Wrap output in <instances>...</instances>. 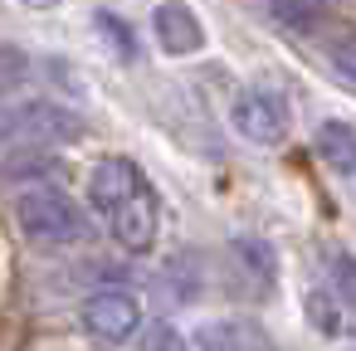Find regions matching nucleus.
<instances>
[{
    "label": "nucleus",
    "instance_id": "nucleus-10",
    "mask_svg": "<svg viewBox=\"0 0 356 351\" xmlns=\"http://www.w3.org/2000/svg\"><path fill=\"white\" fill-rule=\"evenodd\" d=\"M268 15L293 35H312L327 15V0H268Z\"/></svg>",
    "mask_w": 356,
    "mask_h": 351
},
{
    "label": "nucleus",
    "instance_id": "nucleus-17",
    "mask_svg": "<svg viewBox=\"0 0 356 351\" xmlns=\"http://www.w3.org/2000/svg\"><path fill=\"white\" fill-rule=\"evenodd\" d=\"M20 6H25V10H59L64 0H20Z\"/></svg>",
    "mask_w": 356,
    "mask_h": 351
},
{
    "label": "nucleus",
    "instance_id": "nucleus-9",
    "mask_svg": "<svg viewBox=\"0 0 356 351\" xmlns=\"http://www.w3.org/2000/svg\"><path fill=\"white\" fill-rule=\"evenodd\" d=\"M191 346L195 351H254V336L239 327V322H200L191 332Z\"/></svg>",
    "mask_w": 356,
    "mask_h": 351
},
{
    "label": "nucleus",
    "instance_id": "nucleus-13",
    "mask_svg": "<svg viewBox=\"0 0 356 351\" xmlns=\"http://www.w3.org/2000/svg\"><path fill=\"white\" fill-rule=\"evenodd\" d=\"M307 322H312L317 332H327V336L341 332V312H337V307L327 302V293H317V288L307 293Z\"/></svg>",
    "mask_w": 356,
    "mask_h": 351
},
{
    "label": "nucleus",
    "instance_id": "nucleus-11",
    "mask_svg": "<svg viewBox=\"0 0 356 351\" xmlns=\"http://www.w3.org/2000/svg\"><path fill=\"white\" fill-rule=\"evenodd\" d=\"M93 25H98V40L113 49V59H118V64H137V35H132V25H127L122 15L98 10V15H93Z\"/></svg>",
    "mask_w": 356,
    "mask_h": 351
},
{
    "label": "nucleus",
    "instance_id": "nucleus-3",
    "mask_svg": "<svg viewBox=\"0 0 356 351\" xmlns=\"http://www.w3.org/2000/svg\"><path fill=\"white\" fill-rule=\"evenodd\" d=\"M229 127L254 147H278L288 137V127H293V108L273 88H244L229 103Z\"/></svg>",
    "mask_w": 356,
    "mask_h": 351
},
{
    "label": "nucleus",
    "instance_id": "nucleus-1",
    "mask_svg": "<svg viewBox=\"0 0 356 351\" xmlns=\"http://www.w3.org/2000/svg\"><path fill=\"white\" fill-rule=\"evenodd\" d=\"M15 225L35 249H74L88 239V215L59 186H30L15 195Z\"/></svg>",
    "mask_w": 356,
    "mask_h": 351
},
{
    "label": "nucleus",
    "instance_id": "nucleus-6",
    "mask_svg": "<svg viewBox=\"0 0 356 351\" xmlns=\"http://www.w3.org/2000/svg\"><path fill=\"white\" fill-rule=\"evenodd\" d=\"M152 40H156L161 54L186 59V54L205 49V25L195 20L191 6H181V0H161V6L152 10Z\"/></svg>",
    "mask_w": 356,
    "mask_h": 351
},
{
    "label": "nucleus",
    "instance_id": "nucleus-15",
    "mask_svg": "<svg viewBox=\"0 0 356 351\" xmlns=\"http://www.w3.org/2000/svg\"><path fill=\"white\" fill-rule=\"evenodd\" d=\"M332 278H337V293L351 302V259H346V254L337 259V273H332Z\"/></svg>",
    "mask_w": 356,
    "mask_h": 351
},
{
    "label": "nucleus",
    "instance_id": "nucleus-4",
    "mask_svg": "<svg viewBox=\"0 0 356 351\" xmlns=\"http://www.w3.org/2000/svg\"><path fill=\"white\" fill-rule=\"evenodd\" d=\"M156 229H161V200L152 190V181H142L113 215H108V234L127 249V254H147L156 244Z\"/></svg>",
    "mask_w": 356,
    "mask_h": 351
},
{
    "label": "nucleus",
    "instance_id": "nucleus-5",
    "mask_svg": "<svg viewBox=\"0 0 356 351\" xmlns=\"http://www.w3.org/2000/svg\"><path fill=\"white\" fill-rule=\"evenodd\" d=\"M83 327L108 346H127L142 336V302L132 293H93L83 302Z\"/></svg>",
    "mask_w": 356,
    "mask_h": 351
},
{
    "label": "nucleus",
    "instance_id": "nucleus-14",
    "mask_svg": "<svg viewBox=\"0 0 356 351\" xmlns=\"http://www.w3.org/2000/svg\"><path fill=\"white\" fill-rule=\"evenodd\" d=\"M152 341H156L152 351H186V346H181V332H176V327H156V332H152Z\"/></svg>",
    "mask_w": 356,
    "mask_h": 351
},
{
    "label": "nucleus",
    "instance_id": "nucleus-8",
    "mask_svg": "<svg viewBox=\"0 0 356 351\" xmlns=\"http://www.w3.org/2000/svg\"><path fill=\"white\" fill-rule=\"evenodd\" d=\"M312 147H317V156H322L337 176H351V166H356V137H351V122H341V117L317 122Z\"/></svg>",
    "mask_w": 356,
    "mask_h": 351
},
{
    "label": "nucleus",
    "instance_id": "nucleus-12",
    "mask_svg": "<svg viewBox=\"0 0 356 351\" xmlns=\"http://www.w3.org/2000/svg\"><path fill=\"white\" fill-rule=\"evenodd\" d=\"M30 79V54L20 44H0V98H10Z\"/></svg>",
    "mask_w": 356,
    "mask_h": 351
},
{
    "label": "nucleus",
    "instance_id": "nucleus-7",
    "mask_svg": "<svg viewBox=\"0 0 356 351\" xmlns=\"http://www.w3.org/2000/svg\"><path fill=\"white\" fill-rule=\"evenodd\" d=\"M142 181H147V171H142L137 161H127V156H103V161L88 171V205L108 220Z\"/></svg>",
    "mask_w": 356,
    "mask_h": 351
},
{
    "label": "nucleus",
    "instance_id": "nucleus-16",
    "mask_svg": "<svg viewBox=\"0 0 356 351\" xmlns=\"http://www.w3.org/2000/svg\"><path fill=\"white\" fill-rule=\"evenodd\" d=\"M337 79L351 88V49H346V44H337Z\"/></svg>",
    "mask_w": 356,
    "mask_h": 351
},
{
    "label": "nucleus",
    "instance_id": "nucleus-2",
    "mask_svg": "<svg viewBox=\"0 0 356 351\" xmlns=\"http://www.w3.org/2000/svg\"><path fill=\"white\" fill-rule=\"evenodd\" d=\"M83 137V117L54 98L0 103V152L15 147H69Z\"/></svg>",
    "mask_w": 356,
    "mask_h": 351
}]
</instances>
